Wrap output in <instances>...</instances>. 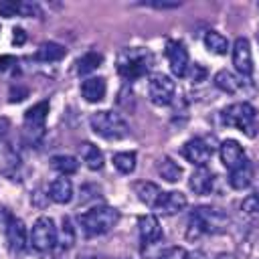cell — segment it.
<instances>
[{"instance_id": "obj_40", "label": "cell", "mask_w": 259, "mask_h": 259, "mask_svg": "<svg viewBox=\"0 0 259 259\" xmlns=\"http://www.w3.org/2000/svg\"><path fill=\"white\" fill-rule=\"evenodd\" d=\"M8 127H10V121H8V117H0V144H2L4 136L8 134Z\"/></svg>"}, {"instance_id": "obj_13", "label": "cell", "mask_w": 259, "mask_h": 259, "mask_svg": "<svg viewBox=\"0 0 259 259\" xmlns=\"http://www.w3.org/2000/svg\"><path fill=\"white\" fill-rule=\"evenodd\" d=\"M138 233L144 245H154L162 239V227L160 221L154 214H142L138 219Z\"/></svg>"}, {"instance_id": "obj_18", "label": "cell", "mask_w": 259, "mask_h": 259, "mask_svg": "<svg viewBox=\"0 0 259 259\" xmlns=\"http://www.w3.org/2000/svg\"><path fill=\"white\" fill-rule=\"evenodd\" d=\"M49 198L57 204H67L71 202L73 198V184L69 178L61 176V178H55L51 184H49Z\"/></svg>"}, {"instance_id": "obj_6", "label": "cell", "mask_w": 259, "mask_h": 259, "mask_svg": "<svg viewBox=\"0 0 259 259\" xmlns=\"http://www.w3.org/2000/svg\"><path fill=\"white\" fill-rule=\"evenodd\" d=\"M225 217L217 210V208H208V206H200L190 214V223H188V237H198L202 233H214L223 227Z\"/></svg>"}, {"instance_id": "obj_31", "label": "cell", "mask_w": 259, "mask_h": 259, "mask_svg": "<svg viewBox=\"0 0 259 259\" xmlns=\"http://www.w3.org/2000/svg\"><path fill=\"white\" fill-rule=\"evenodd\" d=\"M59 243L65 249H69L75 243V231H73V225H71V219L69 217L63 219V227H61V233H59Z\"/></svg>"}, {"instance_id": "obj_25", "label": "cell", "mask_w": 259, "mask_h": 259, "mask_svg": "<svg viewBox=\"0 0 259 259\" xmlns=\"http://www.w3.org/2000/svg\"><path fill=\"white\" fill-rule=\"evenodd\" d=\"M212 83H214L217 89H221V91H225V93H237L239 87H241V81H239L231 71H225V69L214 75Z\"/></svg>"}, {"instance_id": "obj_17", "label": "cell", "mask_w": 259, "mask_h": 259, "mask_svg": "<svg viewBox=\"0 0 259 259\" xmlns=\"http://www.w3.org/2000/svg\"><path fill=\"white\" fill-rule=\"evenodd\" d=\"M107 83L103 77H89L81 83V95L87 103H99L105 97Z\"/></svg>"}, {"instance_id": "obj_24", "label": "cell", "mask_w": 259, "mask_h": 259, "mask_svg": "<svg viewBox=\"0 0 259 259\" xmlns=\"http://www.w3.org/2000/svg\"><path fill=\"white\" fill-rule=\"evenodd\" d=\"M158 174H160L166 182L174 184V182L180 180V176H182V168H180L170 156H162V158L158 160Z\"/></svg>"}, {"instance_id": "obj_39", "label": "cell", "mask_w": 259, "mask_h": 259, "mask_svg": "<svg viewBox=\"0 0 259 259\" xmlns=\"http://www.w3.org/2000/svg\"><path fill=\"white\" fill-rule=\"evenodd\" d=\"M12 63H14V57H10V55H0V71H6Z\"/></svg>"}, {"instance_id": "obj_10", "label": "cell", "mask_w": 259, "mask_h": 259, "mask_svg": "<svg viewBox=\"0 0 259 259\" xmlns=\"http://www.w3.org/2000/svg\"><path fill=\"white\" fill-rule=\"evenodd\" d=\"M166 59H168V65H170V71L176 75V77H184L190 69V59H188V51L184 47L182 40H174L170 38L166 42Z\"/></svg>"}, {"instance_id": "obj_29", "label": "cell", "mask_w": 259, "mask_h": 259, "mask_svg": "<svg viewBox=\"0 0 259 259\" xmlns=\"http://www.w3.org/2000/svg\"><path fill=\"white\" fill-rule=\"evenodd\" d=\"M18 166V156L12 148H0V172L4 174H12L14 168Z\"/></svg>"}, {"instance_id": "obj_4", "label": "cell", "mask_w": 259, "mask_h": 259, "mask_svg": "<svg viewBox=\"0 0 259 259\" xmlns=\"http://www.w3.org/2000/svg\"><path fill=\"white\" fill-rule=\"evenodd\" d=\"M150 63H152V57L148 51L138 49V47L123 49L117 59V71L125 81H134L146 75V71L150 69Z\"/></svg>"}, {"instance_id": "obj_23", "label": "cell", "mask_w": 259, "mask_h": 259, "mask_svg": "<svg viewBox=\"0 0 259 259\" xmlns=\"http://www.w3.org/2000/svg\"><path fill=\"white\" fill-rule=\"evenodd\" d=\"M51 168L55 172H59L61 176H69V174H75L79 170V160L75 156H69V154H59V156L51 158Z\"/></svg>"}, {"instance_id": "obj_22", "label": "cell", "mask_w": 259, "mask_h": 259, "mask_svg": "<svg viewBox=\"0 0 259 259\" xmlns=\"http://www.w3.org/2000/svg\"><path fill=\"white\" fill-rule=\"evenodd\" d=\"M79 152H81V160L85 162V166L89 170H101L103 168V152L95 144L85 142V144H81Z\"/></svg>"}, {"instance_id": "obj_5", "label": "cell", "mask_w": 259, "mask_h": 259, "mask_svg": "<svg viewBox=\"0 0 259 259\" xmlns=\"http://www.w3.org/2000/svg\"><path fill=\"white\" fill-rule=\"evenodd\" d=\"M59 243V233L57 227L53 223L51 217H38L30 229V245L34 251L38 253H47L51 249H55V245Z\"/></svg>"}, {"instance_id": "obj_1", "label": "cell", "mask_w": 259, "mask_h": 259, "mask_svg": "<svg viewBox=\"0 0 259 259\" xmlns=\"http://www.w3.org/2000/svg\"><path fill=\"white\" fill-rule=\"evenodd\" d=\"M221 119L225 125L243 132L247 138L257 136V113H255V107L247 101H237L227 105L221 111Z\"/></svg>"}, {"instance_id": "obj_20", "label": "cell", "mask_w": 259, "mask_h": 259, "mask_svg": "<svg viewBox=\"0 0 259 259\" xmlns=\"http://www.w3.org/2000/svg\"><path fill=\"white\" fill-rule=\"evenodd\" d=\"M253 182V166L249 160H245L241 166H237L235 170L229 172V184L235 190H243Z\"/></svg>"}, {"instance_id": "obj_9", "label": "cell", "mask_w": 259, "mask_h": 259, "mask_svg": "<svg viewBox=\"0 0 259 259\" xmlns=\"http://www.w3.org/2000/svg\"><path fill=\"white\" fill-rule=\"evenodd\" d=\"M214 152V146H212V138H192L188 140L184 146H182V156L194 164L196 168L200 166H206V162L210 160Z\"/></svg>"}, {"instance_id": "obj_14", "label": "cell", "mask_w": 259, "mask_h": 259, "mask_svg": "<svg viewBox=\"0 0 259 259\" xmlns=\"http://www.w3.org/2000/svg\"><path fill=\"white\" fill-rule=\"evenodd\" d=\"M186 204H188V200H186V196L182 192L170 190V192H162V196H160V200L156 204V210H160L162 214L170 217V214H176V212L184 210Z\"/></svg>"}, {"instance_id": "obj_28", "label": "cell", "mask_w": 259, "mask_h": 259, "mask_svg": "<svg viewBox=\"0 0 259 259\" xmlns=\"http://www.w3.org/2000/svg\"><path fill=\"white\" fill-rule=\"evenodd\" d=\"M113 166L121 174H132L136 170V152H117V154H113Z\"/></svg>"}, {"instance_id": "obj_32", "label": "cell", "mask_w": 259, "mask_h": 259, "mask_svg": "<svg viewBox=\"0 0 259 259\" xmlns=\"http://www.w3.org/2000/svg\"><path fill=\"white\" fill-rule=\"evenodd\" d=\"M241 208H243L245 212H249V214L259 212V190H257V192H253V194H249V196L241 202Z\"/></svg>"}, {"instance_id": "obj_35", "label": "cell", "mask_w": 259, "mask_h": 259, "mask_svg": "<svg viewBox=\"0 0 259 259\" xmlns=\"http://www.w3.org/2000/svg\"><path fill=\"white\" fill-rule=\"evenodd\" d=\"M186 75H190V79L194 81V83H198V81H202L204 79V75H206V71L200 67V65H190V69H188V73Z\"/></svg>"}, {"instance_id": "obj_3", "label": "cell", "mask_w": 259, "mask_h": 259, "mask_svg": "<svg viewBox=\"0 0 259 259\" xmlns=\"http://www.w3.org/2000/svg\"><path fill=\"white\" fill-rule=\"evenodd\" d=\"M89 123H91V130L105 140H123L130 136V125L125 123V119L119 113L109 109L91 113Z\"/></svg>"}, {"instance_id": "obj_19", "label": "cell", "mask_w": 259, "mask_h": 259, "mask_svg": "<svg viewBox=\"0 0 259 259\" xmlns=\"http://www.w3.org/2000/svg\"><path fill=\"white\" fill-rule=\"evenodd\" d=\"M134 192L138 194L140 202H144V204L150 206V208H156V204H158V200H160V196H162L160 186L154 184V182H148V180L136 182V184H134Z\"/></svg>"}, {"instance_id": "obj_2", "label": "cell", "mask_w": 259, "mask_h": 259, "mask_svg": "<svg viewBox=\"0 0 259 259\" xmlns=\"http://www.w3.org/2000/svg\"><path fill=\"white\" fill-rule=\"evenodd\" d=\"M119 223V210L113 206H95L79 214V225L87 237H99L109 233Z\"/></svg>"}, {"instance_id": "obj_41", "label": "cell", "mask_w": 259, "mask_h": 259, "mask_svg": "<svg viewBox=\"0 0 259 259\" xmlns=\"http://www.w3.org/2000/svg\"><path fill=\"white\" fill-rule=\"evenodd\" d=\"M257 38H259V36H257Z\"/></svg>"}, {"instance_id": "obj_37", "label": "cell", "mask_w": 259, "mask_h": 259, "mask_svg": "<svg viewBox=\"0 0 259 259\" xmlns=\"http://www.w3.org/2000/svg\"><path fill=\"white\" fill-rule=\"evenodd\" d=\"M12 219V214H10V210L8 208H4L2 204H0V229H6V225H8V221Z\"/></svg>"}, {"instance_id": "obj_30", "label": "cell", "mask_w": 259, "mask_h": 259, "mask_svg": "<svg viewBox=\"0 0 259 259\" xmlns=\"http://www.w3.org/2000/svg\"><path fill=\"white\" fill-rule=\"evenodd\" d=\"M22 14H24V2H16V0L0 2V16L12 18V16H22Z\"/></svg>"}, {"instance_id": "obj_21", "label": "cell", "mask_w": 259, "mask_h": 259, "mask_svg": "<svg viewBox=\"0 0 259 259\" xmlns=\"http://www.w3.org/2000/svg\"><path fill=\"white\" fill-rule=\"evenodd\" d=\"M65 55H67V49H65L63 45L53 42V40H47V42H42V45L36 49L34 59H38V61H42V63H55V61H61Z\"/></svg>"}, {"instance_id": "obj_15", "label": "cell", "mask_w": 259, "mask_h": 259, "mask_svg": "<svg viewBox=\"0 0 259 259\" xmlns=\"http://www.w3.org/2000/svg\"><path fill=\"white\" fill-rule=\"evenodd\" d=\"M4 231H6V239H8V245L12 251H22L26 247V243H28L26 227L18 217H12Z\"/></svg>"}, {"instance_id": "obj_26", "label": "cell", "mask_w": 259, "mask_h": 259, "mask_svg": "<svg viewBox=\"0 0 259 259\" xmlns=\"http://www.w3.org/2000/svg\"><path fill=\"white\" fill-rule=\"evenodd\" d=\"M204 47L210 53H214V55H227L229 40L221 32H217V30H206V34H204Z\"/></svg>"}, {"instance_id": "obj_33", "label": "cell", "mask_w": 259, "mask_h": 259, "mask_svg": "<svg viewBox=\"0 0 259 259\" xmlns=\"http://www.w3.org/2000/svg\"><path fill=\"white\" fill-rule=\"evenodd\" d=\"M160 259H190V255L184 247H170L168 251H164Z\"/></svg>"}, {"instance_id": "obj_11", "label": "cell", "mask_w": 259, "mask_h": 259, "mask_svg": "<svg viewBox=\"0 0 259 259\" xmlns=\"http://www.w3.org/2000/svg\"><path fill=\"white\" fill-rule=\"evenodd\" d=\"M233 65L235 71L241 77H251L253 75V55H251V45L245 36H237L233 42Z\"/></svg>"}, {"instance_id": "obj_34", "label": "cell", "mask_w": 259, "mask_h": 259, "mask_svg": "<svg viewBox=\"0 0 259 259\" xmlns=\"http://www.w3.org/2000/svg\"><path fill=\"white\" fill-rule=\"evenodd\" d=\"M146 6H152V8H158V10H164V8H178L180 2L178 0H148L144 2Z\"/></svg>"}, {"instance_id": "obj_27", "label": "cell", "mask_w": 259, "mask_h": 259, "mask_svg": "<svg viewBox=\"0 0 259 259\" xmlns=\"http://www.w3.org/2000/svg\"><path fill=\"white\" fill-rule=\"evenodd\" d=\"M101 63H103V55L97 53V51H89V53H85V55L77 61V73H79V75H89V73L95 71Z\"/></svg>"}, {"instance_id": "obj_8", "label": "cell", "mask_w": 259, "mask_h": 259, "mask_svg": "<svg viewBox=\"0 0 259 259\" xmlns=\"http://www.w3.org/2000/svg\"><path fill=\"white\" fill-rule=\"evenodd\" d=\"M176 93V83L164 73H154L148 81V95L154 105H170Z\"/></svg>"}, {"instance_id": "obj_38", "label": "cell", "mask_w": 259, "mask_h": 259, "mask_svg": "<svg viewBox=\"0 0 259 259\" xmlns=\"http://www.w3.org/2000/svg\"><path fill=\"white\" fill-rule=\"evenodd\" d=\"M26 40V32L22 30V28H14V38H12V42L14 45H22Z\"/></svg>"}, {"instance_id": "obj_12", "label": "cell", "mask_w": 259, "mask_h": 259, "mask_svg": "<svg viewBox=\"0 0 259 259\" xmlns=\"http://www.w3.org/2000/svg\"><path fill=\"white\" fill-rule=\"evenodd\" d=\"M219 156H221V162H223V166L231 172V170H235L237 166H241L247 158H245V150H243V146L237 142V140H225V142H221V146H219Z\"/></svg>"}, {"instance_id": "obj_7", "label": "cell", "mask_w": 259, "mask_h": 259, "mask_svg": "<svg viewBox=\"0 0 259 259\" xmlns=\"http://www.w3.org/2000/svg\"><path fill=\"white\" fill-rule=\"evenodd\" d=\"M49 115V101H38L24 113V134L28 142H38L45 134V123Z\"/></svg>"}, {"instance_id": "obj_16", "label": "cell", "mask_w": 259, "mask_h": 259, "mask_svg": "<svg viewBox=\"0 0 259 259\" xmlns=\"http://www.w3.org/2000/svg\"><path fill=\"white\" fill-rule=\"evenodd\" d=\"M188 186L194 194H208L214 186V174L206 168V166H200L196 168L192 174H190V180H188Z\"/></svg>"}, {"instance_id": "obj_36", "label": "cell", "mask_w": 259, "mask_h": 259, "mask_svg": "<svg viewBox=\"0 0 259 259\" xmlns=\"http://www.w3.org/2000/svg\"><path fill=\"white\" fill-rule=\"evenodd\" d=\"M26 95H28V89H26V87H12V89H10V101H12V103L24 99Z\"/></svg>"}]
</instances>
